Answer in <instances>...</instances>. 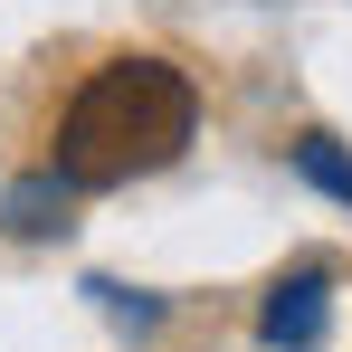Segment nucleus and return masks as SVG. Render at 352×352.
Masks as SVG:
<instances>
[{
  "label": "nucleus",
  "instance_id": "f257e3e1",
  "mask_svg": "<svg viewBox=\"0 0 352 352\" xmlns=\"http://www.w3.org/2000/svg\"><path fill=\"white\" fill-rule=\"evenodd\" d=\"M200 133V86L172 58H115L76 86V105L58 115V153L48 172L67 190H124L143 172H172Z\"/></svg>",
  "mask_w": 352,
  "mask_h": 352
},
{
  "label": "nucleus",
  "instance_id": "f03ea898",
  "mask_svg": "<svg viewBox=\"0 0 352 352\" xmlns=\"http://www.w3.org/2000/svg\"><path fill=\"white\" fill-rule=\"evenodd\" d=\"M324 324H333V276H324V267L276 276V295L257 305V343H276V352H314Z\"/></svg>",
  "mask_w": 352,
  "mask_h": 352
},
{
  "label": "nucleus",
  "instance_id": "7ed1b4c3",
  "mask_svg": "<svg viewBox=\"0 0 352 352\" xmlns=\"http://www.w3.org/2000/svg\"><path fill=\"white\" fill-rule=\"evenodd\" d=\"M286 153H295V172L314 181V190H333V200H343V210H352V153H343V143H333V133H295Z\"/></svg>",
  "mask_w": 352,
  "mask_h": 352
},
{
  "label": "nucleus",
  "instance_id": "20e7f679",
  "mask_svg": "<svg viewBox=\"0 0 352 352\" xmlns=\"http://www.w3.org/2000/svg\"><path fill=\"white\" fill-rule=\"evenodd\" d=\"M48 210H67V181H58V172H38V181H19V190H10V229H19V238L67 229V219H48Z\"/></svg>",
  "mask_w": 352,
  "mask_h": 352
},
{
  "label": "nucleus",
  "instance_id": "39448f33",
  "mask_svg": "<svg viewBox=\"0 0 352 352\" xmlns=\"http://www.w3.org/2000/svg\"><path fill=\"white\" fill-rule=\"evenodd\" d=\"M86 295H105V314H124L133 333H143V324H162V305H153V295H124V286H86Z\"/></svg>",
  "mask_w": 352,
  "mask_h": 352
}]
</instances>
